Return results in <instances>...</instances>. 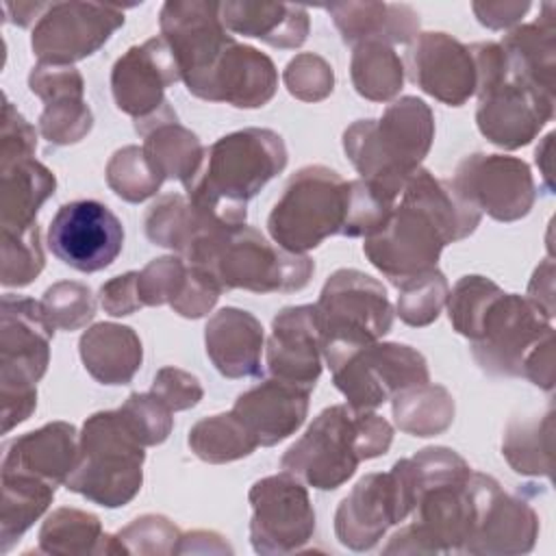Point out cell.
<instances>
[{
    "instance_id": "6da1fadb",
    "label": "cell",
    "mask_w": 556,
    "mask_h": 556,
    "mask_svg": "<svg viewBox=\"0 0 556 556\" xmlns=\"http://www.w3.org/2000/svg\"><path fill=\"white\" fill-rule=\"evenodd\" d=\"M415 484L410 523L382 547L384 554H463L476 519L469 463L452 447L432 445L406 458Z\"/></svg>"
},
{
    "instance_id": "7a4b0ae2",
    "label": "cell",
    "mask_w": 556,
    "mask_h": 556,
    "mask_svg": "<svg viewBox=\"0 0 556 556\" xmlns=\"http://www.w3.org/2000/svg\"><path fill=\"white\" fill-rule=\"evenodd\" d=\"M287 146L276 130H235L204 150L200 172L185 187L187 198L213 224L241 226L248 200L287 167Z\"/></svg>"
},
{
    "instance_id": "3957f363",
    "label": "cell",
    "mask_w": 556,
    "mask_h": 556,
    "mask_svg": "<svg viewBox=\"0 0 556 556\" xmlns=\"http://www.w3.org/2000/svg\"><path fill=\"white\" fill-rule=\"evenodd\" d=\"M391 441L393 428L384 417L334 404L324 408L306 432L289 445L280 467L306 486L334 491L354 476L361 460L387 454Z\"/></svg>"
},
{
    "instance_id": "277c9868",
    "label": "cell",
    "mask_w": 556,
    "mask_h": 556,
    "mask_svg": "<svg viewBox=\"0 0 556 556\" xmlns=\"http://www.w3.org/2000/svg\"><path fill=\"white\" fill-rule=\"evenodd\" d=\"M434 141L432 109L417 96L391 102L380 119H356L343 130V152L363 180L393 198L421 167Z\"/></svg>"
},
{
    "instance_id": "5b68a950",
    "label": "cell",
    "mask_w": 556,
    "mask_h": 556,
    "mask_svg": "<svg viewBox=\"0 0 556 556\" xmlns=\"http://www.w3.org/2000/svg\"><path fill=\"white\" fill-rule=\"evenodd\" d=\"M182 258L208 271L222 291L293 293L304 289L315 271L311 256L287 252L245 224L200 237Z\"/></svg>"
},
{
    "instance_id": "8992f818",
    "label": "cell",
    "mask_w": 556,
    "mask_h": 556,
    "mask_svg": "<svg viewBox=\"0 0 556 556\" xmlns=\"http://www.w3.org/2000/svg\"><path fill=\"white\" fill-rule=\"evenodd\" d=\"M54 326L41 302L7 293L0 302V400L2 432H11L37 408V382L50 365Z\"/></svg>"
},
{
    "instance_id": "52a82bcc",
    "label": "cell",
    "mask_w": 556,
    "mask_h": 556,
    "mask_svg": "<svg viewBox=\"0 0 556 556\" xmlns=\"http://www.w3.org/2000/svg\"><path fill=\"white\" fill-rule=\"evenodd\" d=\"M143 460V445L128 430L119 410H98L83 424L78 463L65 486L98 506L119 508L139 493Z\"/></svg>"
},
{
    "instance_id": "ba28073f",
    "label": "cell",
    "mask_w": 556,
    "mask_h": 556,
    "mask_svg": "<svg viewBox=\"0 0 556 556\" xmlns=\"http://www.w3.org/2000/svg\"><path fill=\"white\" fill-rule=\"evenodd\" d=\"M350 182L326 165H304L287 180L267 217L274 243L293 254H306L332 235H341Z\"/></svg>"
},
{
    "instance_id": "9c48e42d",
    "label": "cell",
    "mask_w": 556,
    "mask_h": 556,
    "mask_svg": "<svg viewBox=\"0 0 556 556\" xmlns=\"http://www.w3.org/2000/svg\"><path fill=\"white\" fill-rule=\"evenodd\" d=\"M321 354L332 371L334 387L354 410H374L397 391L430 382L426 356L406 343L374 341L356 345L330 341L321 345Z\"/></svg>"
},
{
    "instance_id": "30bf717a",
    "label": "cell",
    "mask_w": 556,
    "mask_h": 556,
    "mask_svg": "<svg viewBox=\"0 0 556 556\" xmlns=\"http://www.w3.org/2000/svg\"><path fill=\"white\" fill-rule=\"evenodd\" d=\"M447 243H454L445 224L419 200L402 193L387 224L365 237L367 261L395 287L437 267Z\"/></svg>"
},
{
    "instance_id": "8fae6325",
    "label": "cell",
    "mask_w": 556,
    "mask_h": 556,
    "mask_svg": "<svg viewBox=\"0 0 556 556\" xmlns=\"http://www.w3.org/2000/svg\"><path fill=\"white\" fill-rule=\"evenodd\" d=\"M415 500L408 463L400 458L389 471L367 473L352 486L337 506L334 534L348 549L367 552L391 526L410 517Z\"/></svg>"
},
{
    "instance_id": "7c38bea8",
    "label": "cell",
    "mask_w": 556,
    "mask_h": 556,
    "mask_svg": "<svg viewBox=\"0 0 556 556\" xmlns=\"http://www.w3.org/2000/svg\"><path fill=\"white\" fill-rule=\"evenodd\" d=\"M321 345L374 343L393 326V306L380 280L358 269H337L315 304Z\"/></svg>"
},
{
    "instance_id": "4fadbf2b",
    "label": "cell",
    "mask_w": 556,
    "mask_h": 556,
    "mask_svg": "<svg viewBox=\"0 0 556 556\" xmlns=\"http://www.w3.org/2000/svg\"><path fill=\"white\" fill-rule=\"evenodd\" d=\"M549 334L552 317L541 306L526 295L502 291L489 304L469 350L482 371L521 378L528 354Z\"/></svg>"
},
{
    "instance_id": "5bb4252c",
    "label": "cell",
    "mask_w": 556,
    "mask_h": 556,
    "mask_svg": "<svg viewBox=\"0 0 556 556\" xmlns=\"http://www.w3.org/2000/svg\"><path fill=\"white\" fill-rule=\"evenodd\" d=\"M252 506L250 543L256 554H291L315 534V510L302 480L282 471L256 480L248 493Z\"/></svg>"
},
{
    "instance_id": "9a60e30c",
    "label": "cell",
    "mask_w": 556,
    "mask_h": 556,
    "mask_svg": "<svg viewBox=\"0 0 556 556\" xmlns=\"http://www.w3.org/2000/svg\"><path fill=\"white\" fill-rule=\"evenodd\" d=\"M124 26V9L104 2H48L33 26L30 46L39 63L72 65L98 52Z\"/></svg>"
},
{
    "instance_id": "2e32d148",
    "label": "cell",
    "mask_w": 556,
    "mask_h": 556,
    "mask_svg": "<svg viewBox=\"0 0 556 556\" xmlns=\"http://www.w3.org/2000/svg\"><path fill=\"white\" fill-rule=\"evenodd\" d=\"M159 26L161 37L176 56L180 80L198 98L215 61L235 39L222 22L219 2L167 0L159 13Z\"/></svg>"
},
{
    "instance_id": "e0dca14e",
    "label": "cell",
    "mask_w": 556,
    "mask_h": 556,
    "mask_svg": "<svg viewBox=\"0 0 556 556\" xmlns=\"http://www.w3.org/2000/svg\"><path fill=\"white\" fill-rule=\"evenodd\" d=\"M476 519L463 554L476 556H519L532 552L539 536V515L532 504L486 473L473 471Z\"/></svg>"
},
{
    "instance_id": "ac0fdd59",
    "label": "cell",
    "mask_w": 556,
    "mask_h": 556,
    "mask_svg": "<svg viewBox=\"0 0 556 556\" xmlns=\"http://www.w3.org/2000/svg\"><path fill=\"white\" fill-rule=\"evenodd\" d=\"M450 180L467 202L497 222L526 217L536 200L532 169L517 156L469 154L456 165Z\"/></svg>"
},
{
    "instance_id": "d6986e66",
    "label": "cell",
    "mask_w": 556,
    "mask_h": 556,
    "mask_svg": "<svg viewBox=\"0 0 556 556\" xmlns=\"http://www.w3.org/2000/svg\"><path fill=\"white\" fill-rule=\"evenodd\" d=\"M122 245V222L98 200H74L59 206L48 226L50 252L83 274L109 267L119 256Z\"/></svg>"
},
{
    "instance_id": "ffe728a7",
    "label": "cell",
    "mask_w": 556,
    "mask_h": 556,
    "mask_svg": "<svg viewBox=\"0 0 556 556\" xmlns=\"http://www.w3.org/2000/svg\"><path fill=\"white\" fill-rule=\"evenodd\" d=\"M554 117V98L545 96L513 74L478 93L476 124L482 137L497 148L517 150L539 137Z\"/></svg>"
},
{
    "instance_id": "44dd1931",
    "label": "cell",
    "mask_w": 556,
    "mask_h": 556,
    "mask_svg": "<svg viewBox=\"0 0 556 556\" xmlns=\"http://www.w3.org/2000/svg\"><path fill=\"white\" fill-rule=\"evenodd\" d=\"M178 80L180 67L161 35L128 48L111 70L113 100L135 119L159 111L165 104V89Z\"/></svg>"
},
{
    "instance_id": "7402d4cb",
    "label": "cell",
    "mask_w": 556,
    "mask_h": 556,
    "mask_svg": "<svg viewBox=\"0 0 556 556\" xmlns=\"http://www.w3.org/2000/svg\"><path fill=\"white\" fill-rule=\"evenodd\" d=\"M410 80L447 106H463L476 93V65L469 46L447 33H419L404 61Z\"/></svg>"
},
{
    "instance_id": "603a6c76",
    "label": "cell",
    "mask_w": 556,
    "mask_h": 556,
    "mask_svg": "<svg viewBox=\"0 0 556 556\" xmlns=\"http://www.w3.org/2000/svg\"><path fill=\"white\" fill-rule=\"evenodd\" d=\"M271 378L313 391L321 376V332L315 304L285 306L271 319L267 339Z\"/></svg>"
},
{
    "instance_id": "cb8c5ba5",
    "label": "cell",
    "mask_w": 556,
    "mask_h": 556,
    "mask_svg": "<svg viewBox=\"0 0 556 556\" xmlns=\"http://www.w3.org/2000/svg\"><path fill=\"white\" fill-rule=\"evenodd\" d=\"M278 89V70L274 61L245 43L232 39L215 61L198 98L226 102L237 109H261Z\"/></svg>"
},
{
    "instance_id": "d4e9b609",
    "label": "cell",
    "mask_w": 556,
    "mask_h": 556,
    "mask_svg": "<svg viewBox=\"0 0 556 556\" xmlns=\"http://www.w3.org/2000/svg\"><path fill=\"white\" fill-rule=\"evenodd\" d=\"M311 391L278 378H267L243 391L232 413L252 432L258 445L271 447L300 430L308 415Z\"/></svg>"
},
{
    "instance_id": "484cf974",
    "label": "cell",
    "mask_w": 556,
    "mask_h": 556,
    "mask_svg": "<svg viewBox=\"0 0 556 556\" xmlns=\"http://www.w3.org/2000/svg\"><path fill=\"white\" fill-rule=\"evenodd\" d=\"M80 434L70 421H50L33 432L15 437L2 447V471L37 476L52 484H65L78 463Z\"/></svg>"
},
{
    "instance_id": "4316f807",
    "label": "cell",
    "mask_w": 556,
    "mask_h": 556,
    "mask_svg": "<svg viewBox=\"0 0 556 556\" xmlns=\"http://www.w3.org/2000/svg\"><path fill=\"white\" fill-rule=\"evenodd\" d=\"M206 356L230 380L261 374L265 334L261 321L243 308H219L204 326Z\"/></svg>"
},
{
    "instance_id": "83f0119b",
    "label": "cell",
    "mask_w": 556,
    "mask_h": 556,
    "mask_svg": "<svg viewBox=\"0 0 556 556\" xmlns=\"http://www.w3.org/2000/svg\"><path fill=\"white\" fill-rule=\"evenodd\" d=\"M135 130L143 137V154L165 180H180L187 187L202 167L204 146L195 132L185 128L165 100L148 117L135 119Z\"/></svg>"
},
{
    "instance_id": "f1b7e54d",
    "label": "cell",
    "mask_w": 556,
    "mask_h": 556,
    "mask_svg": "<svg viewBox=\"0 0 556 556\" xmlns=\"http://www.w3.org/2000/svg\"><path fill=\"white\" fill-rule=\"evenodd\" d=\"M556 7L545 2L541 15L515 26L500 41L506 52L510 74L532 89L552 96L556 93Z\"/></svg>"
},
{
    "instance_id": "f546056e",
    "label": "cell",
    "mask_w": 556,
    "mask_h": 556,
    "mask_svg": "<svg viewBox=\"0 0 556 556\" xmlns=\"http://www.w3.org/2000/svg\"><path fill=\"white\" fill-rule=\"evenodd\" d=\"M219 15L226 30L282 50L300 48L311 30L306 7L289 2L228 0L219 2Z\"/></svg>"
},
{
    "instance_id": "4dcf8cb0",
    "label": "cell",
    "mask_w": 556,
    "mask_h": 556,
    "mask_svg": "<svg viewBox=\"0 0 556 556\" xmlns=\"http://www.w3.org/2000/svg\"><path fill=\"white\" fill-rule=\"evenodd\" d=\"M343 43H408L419 35V13L397 2H332L326 7Z\"/></svg>"
},
{
    "instance_id": "1f68e13d",
    "label": "cell",
    "mask_w": 556,
    "mask_h": 556,
    "mask_svg": "<svg viewBox=\"0 0 556 556\" xmlns=\"http://www.w3.org/2000/svg\"><path fill=\"white\" fill-rule=\"evenodd\" d=\"M78 352L89 376L102 384H128L141 367L143 348L130 326L100 321L87 328Z\"/></svg>"
},
{
    "instance_id": "d6a6232c",
    "label": "cell",
    "mask_w": 556,
    "mask_h": 556,
    "mask_svg": "<svg viewBox=\"0 0 556 556\" xmlns=\"http://www.w3.org/2000/svg\"><path fill=\"white\" fill-rule=\"evenodd\" d=\"M54 189V174L35 159L0 167V226L15 230L35 226L39 208Z\"/></svg>"
},
{
    "instance_id": "836d02e7",
    "label": "cell",
    "mask_w": 556,
    "mask_h": 556,
    "mask_svg": "<svg viewBox=\"0 0 556 556\" xmlns=\"http://www.w3.org/2000/svg\"><path fill=\"white\" fill-rule=\"evenodd\" d=\"M39 552L52 556L128 554L117 534H104L93 513L67 506L52 510L41 523Z\"/></svg>"
},
{
    "instance_id": "e575fe53",
    "label": "cell",
    "mask_w": 556,
    "mask_h": 556,
    "mask_svg": "<svg viewBox=\"0 0 556 556\" xmlns=\"http://www.w3.org/2000/svg\"><path fill=\"white\" fill-rule=\"evenodd\" d=\"M143 230L154 245L169 248L185 256L200 237L224 230V226L206 219L187 195L165 193L150 204L143 217Z\"/></svg>"
},
{
    "instance_id": "d590c367",
    "label": "cell",
    "mask_w": 556,
    "mask_h": 556,
    "mask_svg": "<svg viewBox=\"0 0 556 556\" xmlns=\"http://www.w3.org/2000/svg\"><path fill=\"white\" fill-rule=\"evenodd\" d=\"M56 484L30 473L2 471L0 502V547L7 554L11 545L50 508Z\"/></svg>"
},
{
    "instance_id": "8d00e7d4",
    "label": "cell",
    "mask_w": 556,
    "mask_h": 556,
    "mask_svg": "<svg viewBox=\"0 0 556 556\" xmlns=\"http://www.w3.org/2000/svg\"><path fill=\"white\" fill-rule=\"evenodd\" d=\"M502 454L513 471L521 476H552L554 458V408L545 415L513 417L506 424Z\"/></svg>"
},
{
    "instance_id": "74e56055",
    "label": "cell",
    "mask_w": 556,
    "mask_h": 556,
    "mask_svg": "<svg viewBox=\"0 0 556 556\" xmlns=\"http://www.w3.org/2000/svg\"><path fill=\"white\" fill-rule=\"evenodd\" d=\"M391 410L402 432L426 439L443 434L452 426L456 404L445 387L421 382L397 391L391 397Z\"/></svg>"
},
{
    "instance_id": "f35d334b",
    "label": "cell",
    "mask_w": 556,
    "mask_h": 556,
    "mask_svg": "<svg viewBox=\"0 0 556 556\" xmlns=\"http://www.w3.org/2000/svg\"><path fill=\"white\" fill-rule=\"evenodd\" d=\"M404 61L393 46L365 41L352 48L350 78L358 96L371 102L393 100L404 85Z\"/></svg>"
},
{
    "instance_id": "ab89813d",
    "label": "cell",
    "mask_w": 556,
    "mask_h": 556,
    "mask_svg": "<svg viewBox=\"0 0 556 556\" xmlns=\"http://www.w3.org/2000/svg\"><path fill=\"white\" fill-rule=\"evenodd\" d=\"M191 452L211 465H224L250 456L258 443L243 421L230 413H217L191 426L187 439Z\"/></svg>"
},
{
    "instance_id": "60d3db41",
    "label": "cell",
    "mask_w": 556,
    "mask_h": 556,
    "mask_svg": "<svg viewBox=\"0 0 556 556\" xmlns=\"http://www.w3.org/2000/svg\"><path fill=\"white\" fill-rule=\"evenodd\" d=\"M106 185L111 191L132 204L152 198L165 178L150 165L141 146H124L106 163Z\"/></svg>"
},
{
    "instance_id": "b9f144b4",
    "label": "cell",
    "mask_w": 556,
    "mask_h": 556,
    "mask_svg": "<svg viewBox=\"0 0 556 556\" xmlns=\"http://www.w3.org/2000/svg\"><path fill=\"white\" fill-rule=\"evenodd\" d=\"M502 293V289L486 276L469 274L456 280L452 291H447V317L452 328L473 341L480 328V321L489 308V304Z\"/></svg>"
},
{
    "instance_id": "7bdbcfd3",
    "label": "cell",
    "mask_w": 556,
    "mask_h": 556,
    "mask_svg": "<svg viewBox=\"0 0 556 556\" xmlns=\"http://www.w3.org/2000/svg\"><path fill=\"white\" fill-rule=\"evenodd\" d=\"M46 256L39 224L30 228H2V287H26L43 269Z\"/></svg>"
},
{
    "instance_id": "ee69618b",
    "label": "cell",
    "mask_w": 556,
    "mask_h": 556,
    "mask_svg": "<svg viewBox=\"0 0 556 556\" xmlns=\"http://www.w3.org/2000/svg\"><path fill=\"white\" fill-rule=\"evenodd\" d=\"M397 289V315L413 328L430 326L443 311L450 291L443 271L437 267L404 280Z\"/></svg>"
},
{
    "instance_id": "f6af8a7d",
    "label": "cell",
    "mask_w": 556,
    "mask_h": 556,
    "mask_svg": "<svg viewBox=\"0 0 556 556\" xmlns=\"http://www.w3.org/2000/svg\"><path fill=\"white\" fill-rule=\"evenodd\" d=\"M395 204H397V198L374 187L371 182H367L363 178L350 180L348 211H345V222H343L341 235L365 239V237L378 232L391 217Z\"/></svg>"
},
{
    "instance_id": "bcb514c9",
    "label": "cell",
    "mask_w": 556,
    "mask_h": 556,
    "mask_svg": "<svg viewBox=\"0 0 556 556\" xmlns=\"http://www.w3.org/2000/svg\"><path fill=\"white\" fill-rule=\"evenodd\" d=\"M39 302L56 330L72 332L85 328L96 315V300L91 289L76 280L54 282L43 291Z\"/></svg>"
},
{
    "instance_id": "7dc6e473",
    "label": "cell",
    "mask_w": 556,
    "mask_h": 556,
    "mask_svg": "<svg viewBox=\"0 0 556 556\" xmlns=\"http://www.w3.org/2000/svg\"><path fill=\"white\" fill-rule=\"evenodd\" d=\"M93 128V113L85 98H63L43 104L39 115V132L54 146H72L83 141Z\"/></svg>"
},
{
    "instance_id": "c3c4849f",
    "label": "cell",
    "mask_w": 556,
    "mask_h": 556,
    "mask_svg": "<svg viewBox=\"0 0 556 556\" xmlns=\"http://www.w3.org/2000/svg\"><path fill=\"white\" fill-rule=\"evenodd\" d=\"M128 430L135 434V439L148 447V445H161L172 428L174 417L172 410L154 395V393H130L126 402L117 408Z\"/></svg>"
},
{
    "instance_id": "681fc988",
    "label": "cell",
    "mask_w": 556,
    "mask_h": 556,
    "mask_svg": "<svg viewBox=\"0 0 556 556\" xmlns=\"http://www.w3.org/2000/svg\"><path fill=\"white\" fill-rule=\"evenodd\" d=\"M128 554L172 556L178 554L182 532L163 515H141L117 532Z\"/></svg>"
},
{
    "instance_id": "f907efd6",
    "label": "cell",
    "mask_w": 556,
    "mask_h": 556,
    "mask_svg": "<svg viewBox=\"0 0 556 556\" xmlns=\"http://www.w3.org/2000/svg\"><path fill=\"white\" fill-rule=\"evenodd\" d=\"M282 80L287 91L302 102H319L328 98L334 89L332 65L315 52L295 54L287 63Z\"/></svg>"
},
{
    "instance_id": "816d5d0a",
    "label": "cell",
    "mask_w": 556,
    "mask_h": 556,
    "mask_svg": "<svg viewBox=\"0 0 556 556\" xmlns=\"http://www.w3.org/2000/svg\"><path fill=\"white\" fill-rule=\"evenodd\" d=\"M187 261L182 256H159L152 258L137 278L139 300L143 306L172 304L187 280Z\"/></svg>"
},
{
    "instance_id": "f5cc1de1",
    "label": "cell",
    "mask_w": 556,
    "mask_h": 556,
    "mask_svg": "<svg viewBox=\"0 0 556 556\" xmlns=\"http://www.w3.org/2000/svg\"><path fill=\"white\" fill-rule=\"evenodd\" d=\"M28 87L43 104L63 98H85V80L74 65L37 63L28 74Z\"/></svg>"
},
{
    "instance_id": "db71d44e",
    "label": "cell",
    "mask_w": 556,
    "mask_h": 556,
    "mask_svg": "<svg viewBox=\"0 0 556 556\" xmlns=\"http://www.w3.org/2000/svg\"><path fill=\"white\" fill-rule=\"evenodd\" d=\"M37 150V130L26 117L13 106L9 98L2 104V122H0V167L33 159Z\"/></svg>"
},
{
    "instance_id": "11a10c76",
    "label": "cell",
    "mask_w": 556,
    "mask_h": 556,
    "mask_svg": "<svg viewBox=\"0 0 556 556\" xmlns=\"http://www.w3.org/2000/svg\"><path fill=\"white\" fill-rule=\"evenodd\" d=\"M219 295H222V287L215 282V278L208 271H204L202 267L189 265L185 287H182L180 295L169 306L180 317L200 319L217 304Z\"/></svg>"
},
{
    "instance_id": "9f6ffc18",
    "label": "cell",
    "mask_w": 556,
    "mask_h": 556,
    "mask_svg": "<svg viewBox=\"0 0 556 556\" xmlns=\"http://www.w3.org/2000/svg\"><path fill=\"white\" fill-rule=\"evenodd\" d=\"M150 393H154L172 413L193 408L202 395L204 389L200 380L178 367H161L152 380Z\"/></svg>"
},
{
    "instance_id": "6f0895ef",
    "label": "cell",
    "mask_w": 556,
    "mask_h": 556,
    "mask_svg": "<svg viewBox=\"0 0 556 556\" xmlns=\"http://www.w3.org/2000/svg\"><path fill=\"white\" fill-rule=\"evenodd\" d=\"M137 278H139V271H126L122 276L106 280L100 287L98 300H100V306L104 308V313H109L113 317H124V315H132L135 311L143 308V304L139 300Z\"/></svg>"
},
{
    "instance_id": "680465c9",
    "label": "cell",
    "mask_w": 556,
    "mask_h": 556,
    "mask_svg": "<svg viewBox=\"0 0 556 556\" xmlns=\"http://www.w3.org/2000/svg\"><path fill=\"white\" fill-rule=\"evenodd\" d=\"M471 11L478 22L491 30H502L515 26L528 11L530 2L519 0H500V2H473Z\"/></svg>"
},
{
    "instance_id": "91938a15",
    "label": "cell",
    "mask_w": 556,
    "mask_h": 556,
    "mask_svg": "<svg viewBox=\"0 0 556 556\" xmlns=\"http://www.w3.org/2000/svg\"><path fill=\"white\" fill-rule=\"evenodd\" d=\"M521 378H528L532 384L552 391L554 389V334L545 337L526 358Z\"/></svg>"
},
{
    "instance_id": "94428289",
    "label": "cell",
    "mask_w": 556,
    "mask_h": 556,
    "mask_svg": "<svg viewBox=\"0 0 556 556\" xmlns=\"http://www.w3.org/2000/svg\"><path fill=\"white\" fill-rule=\"evenodd\" d=\"M536 306H541L549 317H554V263L545 258L528 285V295Z\"/></svg>"
},
{
    "instance_id": "6125c7cd",
    "label": "cell",
    "mask_w": 556,
    "mask_h": 556,
    "mask_svg": "<svg viewBox=\"0 0 556 556\" xmlns=\"http://www.w3.org/2000/svg\"><path fill=\"white\" fill-rule=\"evenodd\" d=\"M224 554V552H232L230 545L224 541V536H219L217 532H206V530H193L182 534L180 545H178V554Z\"/></svg>"
},
{
    "instance_id": "be15d7a7",
    "label": "cell",
    "mask_w": 556,
    "mask_h": 556,
    "mask_svg": "<svg viewBox=\"0 0 556 556\" xmlns=\"http://www.w3.org/2000/svg\"><path fill=\"white\" fill-rule=\"evenodd\" d=\"M2 9L9 22L17 26H28L33 20L41 17V13L48 9V2H4Z\"/></svg>"
},
{
    "instance_id": "e7e4bbea",
    "label": "cell",
    "mask_w": 556,
    "mask_h": 556,
    "mask_svg": "<svg viewBox=\"0 0 556 556\" xmlns=\"http://www.w3.org/2000/svg\"><path fill=\"white\" fill-rule=\"evenodd\" d=\"M552 146H554V132H547L543 137V141L539 143L536 152H534V161L543 174L545 187L549 189V193L554 191V182H552Z\"/></svg>"
}]
</instances>
